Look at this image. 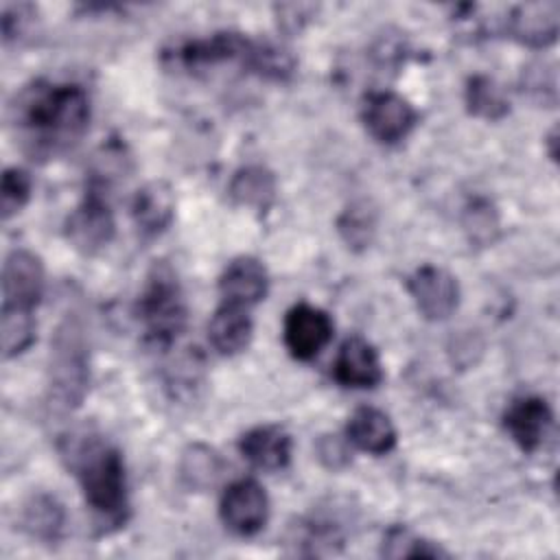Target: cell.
I'll list each match as a JSON object with an SVG mask.
<instances>
[{
    "label": "cell",
    "instance_id": "1",
    "mask_svg": "<svg viewBox=\"0 0 560 560\" xmlns=\"http://www.w3.org/2000/svg\"><path fill=\"white\" fill-rule=\"evenodd\" d=\"M9 118L22 151L33 160H48L83 138L90 125V98L77 83L37 79L15 94Z\"/></svg>",
    "mask_w": 560,
    "mask_h": 560
},
{
    "label": "cell",
    "instance_id": "2",
    "mask_svg": "<svg viewBox=\"0 0 560 560\" xmlns=\"http://www.w3.org/2000/svg\"><path fill=\"white\" fill-rule=\"evenodd\" d=\"M61 457L74 472L85 503L107 523H125L127 475L120 451L94 431H77L63 438Z\"/></svg>",
    "mask_w": 560,
    "mask_h": 560
},
{
    "label": "cell",
    "instance_id": "3",
    "mask_svg": "<svg viewBox=\"0 0 560 560\" xmlns=\"http://www.w3.org/2000/svg\"><path fill=\"white\" fill-rule=\"evenodd\" d=\"M90 385V339L83 313L70 308L57 324L48 357V405L55 411L77 409Z\"/></svg>",
    "mask_w": 560,
    "mask_h": 560
},
{
    "label": "cell",
    "instance_id": "4",
    "mask_svg": "<svg viewBox=\"0 0 560 560\" xmlns=\"http://www.w3.org/2000/svg\"><path fill=\"white\" fill-rule=\"evenodd\" d=\"M138 317L147 339L168 346L186 326V302L175 271L166 262H155L138 300Z\"/></svg>",
    "mask_w": 560,
    "mask_h": 560
},
{
    "label": "cell",
    "instance_id": "5",
    "mask_svg": "<svg viewBox=\"0 0 560 560\" xmlns=\"http://www.w3.org/2000/svg\"><path fill=\"white\" fill-rule=\"evenodd\" d=\"M219 514L230 532L252 536L269 521V497L258 481L238 479L225 488L219 503Z\"/></svg>",
    "mask_w": 560,
    "mask_h": 560
},
{
    "label": "cell",
    "instance_id": "6",
    "mask_svg": "<svg viewBox=\"0 0 560 560\" xmlns=\"http://www.w3.org/2000/svg\"><path fill=\"white\" fill-rule=\"evenodd\" d=\"M114 232V214L98 190H90L66 219V238L81 254L101 252L112 243Z\"/></svg>",
    "mask_w": 560,
    "mask_h": 560
},
{
    "label": "cell",
    "instance_id": "7",
    "mask_svg": "<svg viewBox=\"0 0 560 560\" xmlns=\"http://www.w3.org/2000/svg\"><path fill=\"white\" fill-rule=\"evenodd\" d=\"M368 133L381 144H396L413 129L418 114L411 103L394 92H372L361 107Z\"/></svg>",
    "mask_w": 560,
    "mask_h": 560
},
{
    "label": "cell",
    "instance_id": "8",
    "mask_svg": "<svg viewBox=\"0 0 560 560\" xmlns=\"http://www.w3.org/2000/svg\"><path fill=\"white\" fill-rule=\"evenodd\" d=\"M407 289L420 315L429 322L451 317L459 304V284L455 276L435 265L418 267L407 280Z\"/></svg>",
    "mask_w": 560,
    "mask_h": 560
},
{
    "label": "cell",
    "instance_id": "9",
    "mask_svg": "<svg viewBox=\"0 0 560 560\" xmlns=\"http://www.w3.org/2000/svg\"><path fill=\"white\" fill-rule=\"evenodd\" d=\"M44 293V265L28 249H13L2 267V308L33 311Z\"/></svg>",
    "mask_w": 560,
    "mask_h": 560
},
{
    "label": "cell",
    "instance_id": "10",
    "mask_svg": "<svg viewBox=\"0 0 560 560\" xmlns=\"http://www.w3.org/2000/svg\"><path fill=\"white\" fill-rule=\"evenodd\" d=\"M256 42L232 31L214 33L206 39L186 42L177 50V59L188 70H203L219 63H238L249 70Z\"/></svg>",
    "mask_w": 560,
    "mask_h": 560
},
{
    "label": "cell",
    "instance_id": "11",
    "mask_svg": "<svg viewBox=\"0 0 560 560\" xmlns=\"http://www.w3.org/2000/svg\"><path fill=\"white\" fill-rule=\"evenodd\" d=\"M332 337L328 313L311 304H295L284 317V346L291 357L308 361L317 357Z\"/></svg>",
    "mask_w": 560,
    "mask_h": 560
},
{
    "label": "cell",
    "instance_id": "12",
    "mask_svg": "<svg viewBox=\"0 0 560 560\" xmlns=\"http://www.w3.org/2000/svg\"><path fill=\"white\" fill-rule=\"evenodd\" d=\"M553 422L551 407L540 396H521L510 402L503 413V427L510 438L527 453L536 451Z\"/></svg>",
    "mask_w": 560,
    "mask_h": 560
},
{
    "label": "cell",
    "instance_id": "13",
    "mask_svg": "<svg viewBox=\"0 0 560 560\" xmlns=\"http://www.w3.org/2000/svg\"><path fill=\"white\" fill-rule=\"evenodd\" d=\"M560 28L558 2H525L510 11L508 33L529 48H547L556 42Z\"/></svg>",
    "mask_w": 560,
    "mask_h": 560
},
{
    "label": "cell",
    "instance_id": "14",
    "mask_svg": "<svg viewBox=\"0 0 560 560\" xmlns=\"http://www.w3.org/2000/svg\"><path fill=\"white\" fill-rule=\"evenodd\" d=\"M269 289V276L258 258L241 256L234 258L219 278V291L223 304L249 308L265 300Z\"/></svg>",
    "mask_w": 560,
    "mask_h": 560
},
{
    "label": "cell",
    "instance_id": "15",
    "mask_svg": "<svg viewBox=\"0 0 560 560\" xmlns=\"http://www.w3.org/2000/svg\"><path fill=\"white\" fill-rule=\"evenodd\" d=\"M335 378L346 387H374L383 378L378 352L363 337H348L335 359Z\"/></svg>",
    "mask_w": 560,
    "mask_h": 560
},
{
    "label": "cell",
    "instance_id": "16",
    "mask_svg": "<svg viewBox=\"0 0 560 560\" xmlns=\"http://www.w3.org/2000/svg\"><path fill=\"white\" fill-rule=\"evenodd\" d=\"M238 451L260 470H280L291 459V435L278 424H260L241 435Z\"/></svg>",
    "mask_w": 560,
    "mask_h": 560
},
{
    "label": "cell",
    "instance_id": "17",
    "mask_svg": "<svg viewBox=\"0 0 560 560\" xmlns=\"http://www.w3.org/2000/svg\"><path fill=\"white\" fill-rule=\"evenodd\" d=\"M131 217L144 236L162 234L175 217L173 188L164 179L144 184L131 201Z\"/></svg>",
    "mask_w": 560,
    "mask_h": 560
},
{
    "label": "cell",
    "instance_id": "18",
    "mask_svg": "<svg viewBox=\"0 0 560 560\" xmlns=\"http://www.w3.org/2000/svg\"><path fill=\"white\" fill-rule=\"evenodd\" d=\"M348 442L359 451L385 455L396 446V429L387 413L374 407H359L346 427Z\"/></svg>",
    "mask_w": 560,
    "mask_h": 560
},
{
    "label": "cell",
    "instance_id": "19",
    "mask_svg": "<svg viewBox=\"0 0 560 560\" xmlns=\"http://www.w3.org/2000/svg\"><path fill=\"white\" fill-rule=\"evenodd\" d=\"M252 319L247 308L234 304H221L210 319L208 337L217 352L232 357L243 352L252 341Z\"/></svg>",
    "mask_w": 560,
    "mask_h": 560
},
{
    "label": "cell",
    "instance_id": "20",
    "mask_svg": "<svg viewBox=\"0 0 560 560\" xmlns=\"http://www.w3.org/2000/svg\"><path fill=\"white\" fill-rule=\"evenodd\" d=\"M20 523L28 536L44 542H55L63 534L66 510L55 497L37 492L22 505Z\"/></svg>",
    "mask_w": 560,
    "mask_h": 560
},
{
    "label": "cell",
    "instance_id": "21",
    "mask_svg": "<svg viewBox=\"0 0 560 560\" xmlns=\"http://www.w3.org/2000/svg\"><path fill=\"white\" fill-rule=\"evenodd\" d=\"M228 192L236 206L265 212L276 199V177L265 166H243L234 173Z\"/></svg>",
    "mask_w": 560,
    "mask_h": 560
},
{
    "label": "cell",
    "instance_id": "22",
    "mask_svg": "<svg viewBox=\"0 0 560 560\" xmlns=\"http://www.w3.org/2000/svg\"><path fill=\"white\" fill-rule=\"evenodd\" d=\"M223 459L221 455L210 448L208 444H188L179 459V477L192 490H208L212 488L223 475Z\"/></svg>",
    "mask_w": 560,
    "mask_h": 560
},
{
    "label": "cell",
    "instance_id": "23",
    "mask_svg": "<svg viewBox=\"0 0 560 560\" xmlns=\"http://www.w3.org/2000/svg\"><path fill=\"white\" fill-rule=\"evenodd\" d=\"M466 107L472 116L486 120H501L510 112L503 88L486 74H475L466 83Z\"/></svg>",
    "mask_w": 560,
    "mask_h": 560
},
{
    "label": "cell",
    "instance_id": "24",
    "mask_svg": "<svg viewBox=\"0 0 560 560\" xmlns=\"http://www.w3.org/2000/svg\"><path fill=\"white\" fill-rule=\"evenodd\" d=\"M337 230L350 249L361 252L370 247L376 234V208L368 199L352 201L337 219Z\"/></svg>",
    "mask_w": 560,
    "mask_h": 560
},
{
    "label": "cell",
    "instance_id": "25",
    "mask_svg": "<svg viewBox=\"0 0 560 560\" xmlns=\"http://www.w3.org/2000/svg\"><path fill=\"white\" fill-rule=\"evenodd\" d=\"M0 339H2V354H4V359L22 354L35 341L33 311L2 308Z\"/></svg>",
    "mask_w": 560,
    "mask_h": 560
},
{
    "label": "cell",
    "instance_id": "26",
    "mask_svg": "<svg viewBox=\"0 0 560 560\" xmlns=\"http://www.w3.org/2000/svg\"><path fill=\"white\" fill-rule=\"evenodd\" d=\"M293 68H295V59L287 48L269 42H256L254 57L249 63L252 72L271 81H284L293 74Z\"/></svg>",
    "mask_w": 560,
    "mask_h": 560
},
{
    "label": "cell",
    "instance_id": "27",
    "mask_svg": "<svg viewBox=\"0 0 560 560\" xmlns=\"http://www.w3.org/2000/svg\"><path fill=\"white\" fill-rule=\"evenodd\" d=\"M464 230L475 245H490L499 234V214L486 199H475L464 208Z\"/></svg>",
    "mask_w": 560,
    "mask_h": 560
},
{
    "label": "cell",
    "instance_id": "28",
    "mask_svg": "<svg viewBox=\"0 0 560 560\" xmlns=\"http://www.w3.org/2000/svg\"><path fill=\"white\" fill-rule=\"evenodd\" d=\"M383 556L385 558H442L444 549L433 542L413 536L405 527H392L383 538Z\"/></svg>",
    "mask_w": 560,
    "mask_h": 560
},
{
    "label": "cell",
    "instance_id": "29",
    "mask_svg": "<svg viewBox=\"0 0 560 560\" xmlns=\"http://www.w3.org/2000/svg\"><path fill=\"white\" fill-rule=\"evenodd\" d=\"M31 177L22 168H7L2 173V184H0V210L2 219H11L18 214L28 197H31Z\"/></svg>",
    "mask_w": 560,
    "mask_h": 560
},
{
    "label": "cell",
    "instance_id": "30",
    "mask_svg": "<svg viewBox=\"0 0 560 560\" xmlns=\"http://www.w3.org/2000/svg\"><path fill=\"white\" fill-rule=\"evenodd\" d=\"M523 92H527L538 103L556 101V68L547 61H534L523 70L521 77Z\"/></svg>",
    "mask_w": 560,
    "mask_h": 560
},
{
    "label": "cell",
    "instance_id": "31",
    "mask_svg": "<svg viewBox=\"0 0 560 560\" xmlns=\"http://www.w3.org/2000/svg\"><path fill=\"white\" fill-rule=\"evenodd\" d=\"M35 18H37V11L31 4H9V7H4V11H2V37H4V42L9 44L13 39H22L31 31Z\"/></svg>",
    "mask_w": 560,
    "mask_h": 560
},
{
    "label": "cell",
    "instance_id": "32",
    "mask_svg": "<svg viewBox=\"0 0 560 560\" xmlns=\"http://www.w3.org/2000/svg\"><path fill=\"white\" fill-rule=\"evenodd\" d=\"M317 459L328 468V470H341L350 464V448L348 442H343L337 435H322L315 444Z\"/></svg>",
    "mask_w": 560,
    "mask_h": 560
},
{
    "label": "cell",
    "instance_id": "33",
    "mask_svg": "<svg viewBox=\"0 0 560 560\" xmlns=\"http://www.w3.org/2000/svg\"><path fill=\"white\" fill-rule=\"evenodd\" d=\"M402 39L400 37H394V35H387V37H381L376 44H374V59L378 61V66L383 68H396L400 61H402Z\"/></svg>",
    "mask_w": 560,
    "mask_h": 560
}]
</instances>
